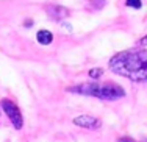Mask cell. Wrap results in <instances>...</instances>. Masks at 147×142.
Returning a JSON list of instances; mask_svg holds the SVG:
<instances>
[{
	"label": "cell",
	"instance_id": "cell-1",
	"mask_svg": "<svg viewBox=\"0 0 147 142\" xmlns=\"http://www.w3.org/2000/svg\"><path fill=\"white\" fill-rule=\"evenodd\" d=\"M111 72L131 81H147V50L146 48H130L116 53L110 60Z\"/></svg>",
	"mask_w": 147,
	"mask_h": 142
},
{
	"label": "cell",
	"instance_id": "cell-2",
	"mask_svg": "<svg viewBox=\"0 0 147 142\" xmlns=\"http://www.w3.org/2000/svg\"><path fill=\"white\" fill-rule=\"evenodd\" d=\"M67 92L80 95H89L102 100H117L125 97V89L116 83H100V81H89V83H80V84L67 88Z\"/></svg>",
	"mask_w": 147,
	"mask_h": 142
},
{
	"label": "cell",
	"instance_id": "cell-3",
	"mask_svg": "<svg viewBox=\"0 0 147 142\" xmlns=\"http://www.w3.org/2000/svg\"><path fill=\"white\" fill-rule=\"evenodd\" d=\"M0 106H2V109L5 111V114L8 116V119L11 120L13 127H14L16 130H20V128L24 127V117H22V113H20L19 106L9 98H2L0 100Z\"/></svg>",
	"mask_w": 147,
	"mask_h": 142
},
{
	"label": "cell",
	"instance_id": "cell-4",
	"mask_svg": "<svg viewBox=\"0 0 147 142\" xmlns=\"http://www.w3.org/2000/svg\"><path fill=\"white\" fill-rule=\"evenodd\" d=\"M72 122H74V125H77L80 128H86V130H99V128L102 127V120H100L99 117L88 116V114L75 117Z\"/></svg>",
	"mask_w": 147,
	"mask_h": 142
},
{
	"label": "cell",
	"instance_id": "cell-5",
	"mask_svg": "<svg viewBox=\"0 0 147 142\" xmlns=\"http://www.w3.org/2000/svg\"><path fill=\"white\" fill-rule=\"evenodd\" d=\"M45 11H47V14L53 20H63L71 16V11L66 6H61V5H47Z\"/></svg>",
	"mask_w": 147,
	"mask_h": 142
},
{
	"label": "cell",
	"instance_id": "cell-6",
	"mask_svg": "<svg viewBox=\"0 0 147 142\" xmlns=\"http://www.w3.org/2000/svg\"><path fill=\"white\" fill-rule=\"evenodd\" d=\"M36 39L41 46H49L53 41V34H52V31H49V30H39L36 34Z\"/></svg>",
	"mask_w": 147,
	"mask_h": 142
},
{
	"label": "cell",
	"instance_id": "cell-7",
	"mask_svg": "<svg viewBox=\"0 0 147 142\" xmlns=\"http://www.w3.org/2000/svg\"><path fill=\"white\" fill-rule=\"evenodd\" d=\"M125 5L128 8H133V9H139L142 6V2L141 0H125Z\"/></svg>",
	"mask_w": 147,
	"mask_h": 142
},
{
	"label": "cell",
	"instance_id": "cell-8",
	"mask_svg": "<svg viewBox=\"0 0 147 142\" xmlns=\"http://www.w3.org/2000/svg\"><path fill=\"white\" fill-rule=\"evenodd\" d=\"M102 75H103V70H102V69H97V67H94V69H91V70H89V77L91 78H94V80H96V78H99V77H102Z\"/></svg>",
	"mask_w": 147,
	"mask_h": 142
},
{
	"label": "cell",
	"instance_id": "cell-9",
	"mask_svg": "<svg viewBox=\"0 0 147 142\" xmlns=\"http://www.w3.org/2000/svg\"><path fill=\"white\" fill-rule=\"evenodd\" d=\"M117 142H147V137H144L142 141H135V139H131V137L127 136V137H121Z\"/></svg>",
	"mask_w": 147,
	"mask_h": 142
},
{
	"label": "cell",
	"instance_id": "cell-10",
	"mask_svg": "<svg viewBox=\"0 0 147 142\" xmlns=\"http://www.w3.org/2000/svg\"><path fill=\"white\" fill-rule=\"evenodd\" d=\"M138 44H139L141 47H146V46H147V34H146V36H142L141 39L138 41Z\"/></svg>",
	"mask_w": 147,
	"mask_h": 142
},
{
	"label": "cell",
	"instance_id": "cell-11",
	"mask_svg": "<svg viewBox=\"0 0 147 142\" xmlns=\"http://www.w3.org/2000/svg\"><path fill=\"white\" fill-rule=\"evenodd\" d=\"M91 3H94V5H99V8H100V5L103 3V0H89Z\"/></svg>",
	"mask_w": 147,
	"mask_h": 142
},
{
	"label": "cell",
	"instance_id": "cell-12",
	"mask_svg": "<svg viewBox=\"0 0 147 142\" xmlns=\"http://www.w3.org/2000/svg\"><path fill=\"white\" fill-rule=\"evenodd\" d=\"M31 25H33V20H27L25 22V27H31Z\"/></svg>",
	"mask_w": 147,
	"mask_h": 142
}]
</instances>
